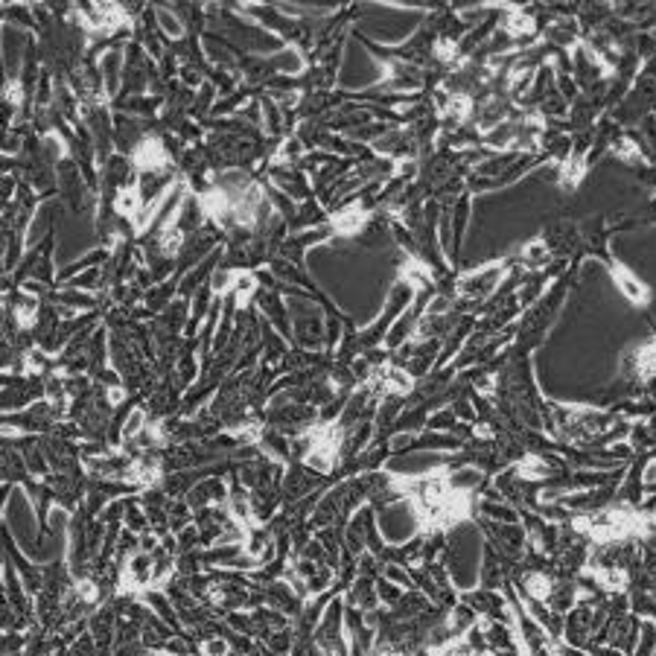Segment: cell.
Wrapping results in <instances>:
<instances>
[{"label": "cell", "instance_id": "6da1fadb", "mask_svg": "<svg viewBox=\"0 0 656 656\" xmlns=\"http://www.w3.org/2000/svg\"><path fill=\"white\" fill-rule=\"evenodd\" d=\"M612 274H616V283H619V289H621L624 295L630 298L633 303L645 306V303L650 301V289H648L645 283H641V281H639V277H636L630 269H624L621 263H616V266H612Z\"/></svg>", "mask_w": 656, "mask_h": 656}, {"label": "cell", "instance_id": "7a4b0ae2", "mask_svg": "<svg viewBox=\"0 0 656 656\" xmlns=\"http://www.w3.org/2000/svg\"><path fill=\"white\" fill-rule=\"evenodd\" d=\"M636 368L639 373L645 376H656V342H648L645 347H639V356H636Z\"/></svg>", "mask_w": 656, "mask_h": 656}, {"label": "cell", "instance_id": "3957f363", "mask_svg": "<svg viewBox=\"0 0 656 656\" xmlns=\"http://www.w3.org/2000/svg\"><path fill=\"white\" fill-rule=\"evenodd\" d=\"M525 583H528V592H531V595L537 598V601H546L549 592H551V583H549L546 575H531Z\"/></svg>", "mask_w": 656, "mask_h": 656}, {"label": "cell", "instance_id": "277c9868", "mask_svg": "<svg viewBox=\"0 0 656 656\" xmlns=\"http://www.w3.org/2000/svg\"><path fill=\"white\" fill-rule=\"evenodd\" d=\"M202 656H228V641L225 639H207L202 645Z\"/></svg>", "mask_w": 656, "mask_h": 656}, {"label": "cell", "instance_id": "5b68a950", "mask_svg": "<svg viewBox=\"0 0 656 656\" xmlns=\"http://www.w3.org/2000/svg\"><path fill=\"white\" fill-rule=\"evenodd\" d=\"M143 411H132V417H129V423H125V435H134V432H141L143 429Z\"/></svg>", "mask_w": 656, "mask_h": 656}, {"label": "cell", "instance_id": "8992f818", "mask_svg": "<svg viewBox=\"0 0 656 656\" xmlns=\"http://www.w3.org/2000/svg\"><path fill=\"white\" fill-rule=\"evenodd\" d=\"M0 578H3V571H0Z\"/></svg>", "mask_w": 656, "mask_h": 656}]
</instances>
